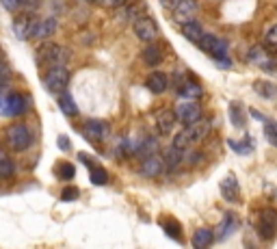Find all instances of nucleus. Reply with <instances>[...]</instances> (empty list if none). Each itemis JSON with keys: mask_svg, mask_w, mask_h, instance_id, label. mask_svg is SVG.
<instances>
[{"mask_svg": "<svg viewBox=\"0 0 277 249\" xmlns=\"http://www.w3.org/2000/svg\"><path fill=\"white\" fill-rule=\"evenodd\" d=\"M210 132V126L206 122H202V124H188V126L182 130V132H178L173 137V145L175 147H180L182 152L186 150V147H191V145H195V143H199L206 134Z\"/></svg>", "mask_w": 277, "mask_h": 249, "instance_id": "nucleus-1", "label": "nucleus"}, {"mask_svg": "<svg viewBox=\"0 0 277 249\" xmlns=\"http://www.w3.org/2000/svg\"><path fill=\"white\" fill-rule=\"evenodd\" d=\"M197 46L202 48L204 52H208V55L215 59L219 65H225L229 67V61H227V41L221 39V37H215V35H202V39L197 41Z\"/></svg>", "mask_w": 277, "mask_h": 249, "instance_id": "nucleus-2", "label": "nucleus"}, {"mask_svg": "<svg viewBox=\"0 0 277 249\" xmlns=\"http://www.w3.org/2000/svg\"><path fill=\"white\" fill-rule=\"evenodd\" d=\"M7 143L13 152H26L33 145V132L26 124H13L7 130Z\"/></svg>", "mask_w": 277, "mask_h": 249, "instance_id": "nucleus-3", "label": "nucleus"}, {"mask_svg": "<svg viewBox=\"0 0 277 249\" xmlns=\"http://www.w3.org/2000/svg\"><path fill=\"white\" fill-rule=\"evenodd\" d=\"M0 113L7 117H20L26 113V100L22 93L0 91Z\"/></svg>", "mask_w": 277, "mask_h": 249, "instance_id": "nucleus-4", "label": "nucleus"}, {"mask_svg": "<svg viewBox=\"0 0 277 249\" xmlns=\"http://www.w3.org/2000/svg\"><path fill=\"white\" fill-rule=\"evenodd\" d=\"M37 59H39V63H46L50 67H55V65H65V61L69 59V52L56 44H44L37 48Z\"/></svg>", "mask_w": 277, "mask_h": 249, "instance_id": "nucleus-5", "label": "nucleus"}, {"mask_svg": "<svg viewBox=\"0 0 277 249\" xmlns=\"http://www.w3.org/2000/svg\"><path fill=\"white\" fill-rule=\"evenodd\" d=\"M69 82V72L65 69V65H55V67L48 69V74L44 76V85L48 91L52 93H61L67 89Z\"/></svg>", "mask_w": 277, "mask_h": 249, "instance_id": "nucleus-6", "label": "nucleus"}, {"mask_svg": "<svg viewBox=\"0 0 277 249\" xmlns=\"http://www.w3.org/2000/svg\"><path fill=\"white\" fill-rule=\"evenodd\" d=\"M258 234L264 241H273L277 234V212L275 210H264L258 219Z\"/></svg>", "mask_w": 277, "mask_h": 249, "instance_id": "nucleus-7", "label": "nucleus"}, {"mask_svg": "<svg viewBox=\"0 0 277 249\" xmlns=\"http://www.w3.org/2000/svg\"><path fill=\"white\" fill-rule=\"evenodd\" d=\"M199 117H202V106L197 102H184L178 106V111H175V120H180L184 126L199 122Z\"/></svg>", "mask_w": 277, "mask_h": 249, "instance_id": "nucleus-8", "label": "nucleus"}, {"mask_svg": "<svg viewBox=\"0 0 277 249\" xmlns=\"http://www.w3.org/2000/svg\"><path fill=\"white\" fill-rule=\"evenodd\" d=\"M134 35H137L141 41H154L158 35V28L150 17H137V20H134Z\"/></svg>", "mask_w": 277, "mask_h": 249, "instance_id": "nucleus-9", "label": "nucleus"}, {"mask_svg": "<svg viewBox=\"0 0 277 249\" xmlns=\"http://www.w3.org/2000/svg\"><path fill=\"white\" fill-rule=\"evenodd\" d=\"M55 33H56V20H55V17H48V20H33L31 37L46 39V37H52Z\"/></svg>", "mask_w": 277, "mask_h": 249, "instance_id": "nucleus-10", "label": "nucleus"}, {"mask_svg": "<svg viewBox=\"0 0 277 249\" xmlns=\"http://www.w3.org/2000/svg\"><path fill=\"white\" fill-rule=\"evenodd\" d=\"M195 13H197V2L195 0H178V2L173 4V17H175V22H180V24L193 20V15Z\"/></svg>", "mask_w": 277, "mask_h": 249, "instance_id": "nucleus-11", "label": "nucleus"}, {"mask_svg": "<svg viewBox=\"0 0 277 249\" xmlns=\"http://www.w3.org/2000/svg\"><path fill=\"white\" fill-rule=\"evenodd\" d=\"M221 195H223V199L232 201V204H234V201H238L240 187H238V180H236V176H234V174H227L221 180Z\"/></svg>", "mask_w": 277, "mask_h": 249, "instance_id": "nucleus-12", "label": "nucleus"}, {"mask_svg": "<svg viewBox=\"0 0 277 249\" xmlns=\"http://www.w3.org/2000/svg\"><path fill=\"white\" fill-rule=\"evenodd\" d=\"M109 134V124L102 120H89L85 124V137L89 141H102Z\"/></svg>", "mask_w": 277, "mask_h": 249, "instance_id": "nucleus-13", "label": "nucleus"}, {"mask_svg": "<svg viewBox=\"0 0 277 249\" xmlns=\"http://www.w3.org/2000/svg\"><path fill=\"white\" fill-rule=\"evenodd\" d=\"M163 169H165L163 158H158L156 154H152V156H145L143 163H141V174H143L145 178H156V176H161Z\"/></svg>", "mask_w": 277, "mask_h": 249, "instance_id": "nucleus-14", "label": "nucleus"}, {"mask_svg": "<svg viewBox=\"0 0 277 249\" xmlns=\"http://www.w3.org/2000/svg\"><path fill=\"white\" fill-rule=\"evenodd\" d=\"M238 230V219L232 215V212H227L225 219L219 223V228H217V234H215V239H219V241H225L229 239L234 232Z\"/></svg>", "mask_w": 277, "mask_h": 249, "instance_id": "nucleus-15", "label": "nucleus"}, {"mask_svg": "<svg viewBox=\"0 0 277 249\" xmlns=\"http://www.w3.org/2000/svg\"><path fill=\"white\" fill-rule=\"evenodd\" d=\"M173 124H175V115L173 111L165 109L156 115V128H158V134H169L173 130Z\"/></svg>", "mask_w": 277, "mask_h": 249, "instance_id": "nucleus-16", "label": "nucleus"}, {"mask_svg": "<svg viewBox=\"0 0 277 249\" xmlns=\"http://www.w3.org/2000/svg\"><path fill=\"white\" fill-rule=\"evenodd\" d=\"M145 85H147V89H150L152 93H163L165 89H167V85H169L167 74H163V72L150 74V76H147V80H145Z\"/></svg>", "mask_w": 277, "mask_h": 249, "instance_id": "nucleus-17", "label": "nucleus"}, {"mask_svg": "<svg viewBox=\"0 0 277 249\" xmlns=\"http://www.w3.org/2000/svg\"><path fill=\"white\" fill-rule=\"evenodd\" d=\"M31 24H33V17L31 15H17L13 22V31L20 39H28L31 37Z\"/></svg>", "mask_w": 277, "mask_h": 249, "instance_id": "nucleus-18", "label": "nucleus"}, {"mask_svg": "<svg viewBox=\"0 0 277 249\" xmlns=\"http://www.w3.org/2000/svg\"><path fill=\"white\" fill-rule=\"evenodd\" d=\"M182 35H184L188 41L197 44V41L202 39V35H204V28H202V24H199V22L188 20V22H184V24H182Z\"/></svg>", "mask_w": 277, "mask_h": 249, "instance_id": "nucleus-19", "label": "nucleus"}, {"mask_svg": "<svg viewBox=\"0 0 277 249\" xmlns=\"http://www.w3.org/2000/svg\"><path fill=\"white\" fill-rule=\"evenodd\" d=\"M180 163H182V150H180V147H175V145H171L167 152H165V158H163L165 169L173 171V169L180 167Z\"/></svg>", "mask_w": 277, "mask_h": 249, "instance_id": "nucleus-20", "label": "nucleus"}, {"mask_svg": "<svg viewBox=\"0 0 277 249\" xmlns=\"http://www.w3.org/2000/svg\"><path fill=\"white\" fill-rule=\"evenodd\" d=\"M212 241H215V232L210 228H202L193 234V247L195 249H206Z\"/></svg>", "mask_w": 277, "mask_h": 249, "instance_id": "nucleus-21", "label": "nucleus"}, {"mask_svg": "<svg viewBox=\"0 0 277 249\" xmlns=\"http://www.w3.org/2000/svg\"><path fill=\"white\" fill-rule=\"evenodd\" d=\"M58 109L65 113V115H69V117L78 115V106H76L72 93H67V91H61V93H58Z\"/></svg>", "mask_w": 277, "mask_h": 249, "instance_id": "nucleus-22", "label": "nucleus"}, {"mask_svg": "<svg viewBox=\"0 0 277 249\" xmlns=\"http://www.w3.org/2000/svg\"><path fill=\"white\" fill-rule=\"evenodd\" d=\"M249 61H251L253 65H260V67H264V69H271V67H273V65H271L269 55L260 48V46H256V48L249 52Z\"/></svg>", "mask_w": 277, "mask_h": 249, "instance_id": "nucleus-23", "label": "nucleus"}, {"mask_svg": "<svg viewBox=\"0 0 277 249\" xmlns=\"http://www.w3.org/2000/svg\"><path fill=\"white\" fill-rule=\"evenodd\" d=\"M180 96H184V98H188V100H195V98H202V93H204V89H202V85H197L195 80H186L184 85H182L180 89Z\"/></svg>", "mask_w": 277, "mask_h": 249, "instance_id": "nucleus-24", "label": "nucleus"}, {"mask_svg": "<svg viewBox=\"0 0 277 249\" xmlns=\"http://www.w3.org/2000/svg\"><path fill=\"white\" fill-rule=\"evenodd\" d=\"M253 89H256L258 96H262L264 100H273L277 93V87L273 82H267V80H256L253 82Z\"/></svg>", "mask_w": 277, "mask_h": 249, "instance_id": "nucleus-25", "label": "nucleus"}, {"mask_svg": "<svg viewBox=\"0 0 277 249\" xmlns=\"http://www.w3.org/2000/svg\"><path fill=\"white\" fill-rule=\"evenodd\" d=\"M156 150H158L156 139L154 137H147V139H143L137 145V152H134V154H139L141 158H145V156H152V154H156Z\"/></svg>", "mask_w": 277, "mask_h": 249, "instance_id": "nucleus-26", "label": "nucleus"}, {"mask_svg": "<svg viewBox=\"0 0 277 249\" xmlns=\"http://www.w3.org/2000/svg\"><path fill=\"white\" fill-rule=\"evenodd\" d=\"M143 61H145V65H152V67H154V65L163 61V50L158 48V46H150V48L143 52Z\"/></svg>", "mask_w": 277, "mask_h": 249, "instance_id": "nucleus-27", "label": "nucleus"}, {"mask_svg": "<svg viewBox=\"0 0 277 249\" xmlns=\"http://www.w3.org/2000/svg\"><path fill=\"white\" fill-rule=\"evenodd\" d=\"M229 120L236 128H245V113H243V106L240 104H229Z\"/></svg>", "mask_w": 277, "mask_h": 249, "instance_id": "nucleus-28", "label": "nucleus"}, {"mask_svg": "<svg viewBox=\"0 0 277 249\" xmlns=\"http://www.w3.org/2000/svg\"><path fill=\"white\" fill-rule=\"evenodd\" d=\"M227 145L232 147L236 154H243V156H247V154H251L253 152V143H251V139H247V141H234V139H229L227 141Z\"/></svg>", "mask_w": 277, "mask_h": 249, "instance_id": "nucleus-29", "label": "nucleus"}, {"mask_svg": "<svg viewBox=\"0 0 277 249\" xmlns=\"http://www.w3.org/2000/svg\"><path fill=\"white\" fill-rule=\"evenodd\" d=\"M163 230L167 232L169 239H175L178 243H182V234H180V223L173 221V219H167V221H163Z\"/></svg>", "mask_w": 277, "mask_h": 249, "instance_id": "nucleus-30", "label": "nucleus"}, {"mask_svg": "<svg viewBox=\"0 0 277 249\" xmlns=\"http://www.w3.org/2000/svg\"><path fill=\"white\" fill-rule=\"evenodd\" d=\"M13 171H15L13 161H11L7 154L0 150V178H9V176H13Z\"/></svg>", "mask_w": 277, "mask_h": 249, "instance_id": "nucleus-31", "label": "nucleus"}, {"mask_svg": "<svg viewBox=\"0 0 277 249\" xmlns=\"http://www.w3.org/2000/svg\"><path fill=\"white\" fill-rule=\"evenodd\" d=\"M74 174H76L74 165H72V163H67V161H63V163L56 167V176L61 178V180H72Z\"/></svg>", "mask_w": 277, "mask_h": 249, "instance_id": "nucleus-32", "label": "nucleus"}, {"mask_svg": "<svg viewBox=\"0 0 277 249\" xmlns=\"http://www.w3.org/2000/svg\"><path fill=\"white\" fill-rule=\"evenodd\" d=\"M91 182L96 187H104L109 182V174L102 167H91Z\"/></svg>", "mask_w": 277, "mask_h": 249, "instance_id": "nucleus-33", "label": "nucleus"}, {"mask_svg": "<svg viewBox=\"0 0 277 249\" xmlns=\"http://www.w3.org/2000/svg\"><path fill=\"white\" fill-rule=\"evenodd\" d=\"M264 137H267V141L271 145H277V126L275 124H267V126H264Z\"/></svg>", "mask_w": 277, "mask_h": 249, "instance_id": "nucleus-34", "label": "nucleus"}, {"mask_svg": "<svg viewBox=\"0 0 277 249\" xmlns=\"http://www.w3.org/2000/svg\"><path fill=\"white\" fill-rule=\"evenodd\" d=\"M78 197H80V191L76 187H67V188H63V193H61L63 201H76Z\"/></svg>", "mask_w": 277, "mask_h": 249, "instance_id": "nucleus-35", "label": "nucleus"}, {"mask_svg": "<svg viewBox=\"0 0 277 249\" xmlns=\"http://www.w3.org/2000/svg\"><path fill=\"white\" fill-rule=\"evenodd\" d=\"M11 80V69L7 67V63H0V87H4Z\"/></svg>", "mask_w": 277, "mask_h": 249, "instance_id": "nucleus-36", "label": "nucleus"}, {"mask_svg": "<svg viewBox=\"0 0 277 249\" xmlns=\"http://www.w3.org/2000/svg\"><path fill=\"white\" fill-rule=\"evenodd\" d=\"M267 46L269 48H273V50H277V26H273L267 33Z\"/></svg>", "mask_w": 277, "mask_h": 249, "instance_id": "nucleus-37", "label": "nucleus"}, {"mask_svg": "<svg viewBox=\"0 0 277 249\" xmlns=\"http://www.w3.org/2000/svg\"><path fill=\"white\" fill-rule=\"evenodd\" d=\"M58 147H61L63 152H67V150H72V141H69L65 134H61V137H58Z\"/></svg>", "mask_w": 277, "mask_h": 249, "instance_id": "nucleus-38", "label": "nucleus"}, {"mask_svg": "<svg viewBox=\"0 0 277 249\" xmlns=\"http://www.w3.org/2000/svg\"><path fill=\"white\" fill-rule=\"evenodd\" d=\"M0 2H2V7L7 11H15L20 7V0H0Z\"/></svg>", "mask_w": 277, "mask_h": 249, "instance_id": "nucleus-39", "label": "nucleus"}, {"mask_svg": "<svg viewBox=\"0 0 277 249\" xmlns=\"http://www.w3.org/2000/svg\"><path fill=\"white\" fill-rule=\"evenodd\" d=\"M78 158H80V161H82V163L87 165V167H96V165H93V163H96V161H93L91 156H87V154H78Z\"/></svg>", "mask_w": 277, "mask_h": 249, "instance_id": "nucleus-40", "label": "nucleus"}, {"mask_svg": "<svg viewBox=\"0 0 277 249\" xmlns=\"http://www.w3.org/2000/svg\"><path fill=\"white\" fill-rule=\"evenodd\" d=\"M106 4H109V7H121L123 2H126V0H104Z\"/></svg>", "mask_w": 277, "mask_h": 249, "instance_id": "nucleus-41", "label": "nucleus"}, {"mask_svg": "<svg viewBox=\"0 0 277 249\" xmlns=\"http://www.w3.org/2000/svg\"><path fill=\"white\" fill-rule=\"evenodd\" d=\"M251 117H253V120H260V122L267 120V117H264L262 113H258V111H253V109H251Z\"/></svg>", "mask_w": 277, "mask_h": 249, "instance_id": "nucleus-42", "label": "nucleus"}, {"mask_svg": "<svg viewBox=\"0 0 277 249\" xmlns=\"http://www.w3.org/2000/svg\"><path fill=\"white\" fill-rule=\"evenodd\" d=\"M163 2H169V4H171V7H173V4L178 2V0H163Z\"/></svg>", "mask_w": 277, "mask_h": 249, "instance_id": "nucleus-43", "label": "nucleus"}, {"mask_svg": "<svg viewBox=\"0 0 277 249\" xmlns=\"http://www.w3.org/2000/svg\"><path fill=\"white\" fill-rule=\"evenodd\" d=\"M4 61V57H2V50H0V63H2Z\"/></svg>", "mask_w": 277, "mask_h": 249, "instance_id": "nucleus-44", "label": "nucleus"}, {"mask_svg": "<svg viewBox=\"0 0 277 249\" xmlns=\"http://www.w3.org/2000/svg\"><path fill=\"white\" fill-rule=\"evenodd\" d=\"M87 2H98V0H87Z\"/></svg>", "mask_w": 277, "mask_h": 249, "instance_id": "nucleus-45", "label": "nucleus"}]
</instances>
